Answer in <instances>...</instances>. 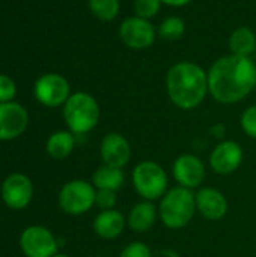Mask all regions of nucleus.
<instances>
[{"instance_id": "nucleus-1", "label": "nucleus", "mask_w": 256, "mask_h": 257, "mask_svg": "<svg viewBox=\"0 0 256 257\" xmlns=\"http://www.w3.org/2000/svg\"><path fill=\"white\" fill-rule=\"evenodd\" d=\"M256 89V65L250 57L228 54L208 69L210 95L220 104H237Z\"/></svg>"}, {"instance_id": "nucleus-2", "label": "nucleus", "mask_w": 256, "mask_h": 257, "mask_svg": "<svg viewBox=\"0 0 256 257\" xmlns=\"http://www.w3.org/2000/svg\"><path fill=\"white\" fill-rule=\"evenodd\" d=\"M166 92L174 105L193 110L210 93L208 72L195 62H178L166 74Z\"/></svg>"}, {"instance_id": "nucleus-3", "label": "nucleus", "mask_w": 256, "mask_h": 257, "mask_svg": "<svg viewBox=\"0 0 256 257\" xmlns=\"http://www.w3.org/2000/svg\"><path fill=\"white\" fill-rule=\"evenodd\" d=\"M196 199L193 190L174 187L160 199L158 217L161 223L172 230L186 227L195 217Z\"/></svg>"}, {"instance_id": "nucleus-4", "label": "nucleus", "mask_w": 256, "mask_h": 257, "mask_svg": "<svg viewBox=\"0 0 256 257\" xmlns=\"http://www.w3.org/2000/svg\"><path fill=\"white\" fill-rule=\"evenodd\" d=\"M100 116L98 101L86 92L71 93L63 104V119L72 134H86L92 131L98 125Z\"/></svg>"}, {"instance_id": "nucleus-5", "label": "nucleus", "mask_w": 256, "mask_h": 257, "mask_svg": "<svg viewBox=\"0 0 256 257\" xmlns=\"http://www.w3.org/2000/svg\"><path fill=\"white\" fill-rule=\"evenodd\" d=\"M133 185L143 200H158L167 193L169 178L166 170L155 161H140L131 173Z\"/></svg>"}, {"instance_id": "nucleus-6", "label": "nucleus", "mask_w": 256, "mask_h": 257, "mask_svg": "<svg viewBox=\"0 0 256 257\" xmlns=\"http://www.w3.org/2000/svg\"><path fill=\"white\" fill-rule=\"evenodd\" d=\"M97 199V188L92 182L74 179L66 182L59 193V206L69 215H81L92 209Z\"/></svg>"}, {"instance_id": "nucleus-7", "label": "nucleus", "mask_w": 256, "mask_h": 257, "mask_svg": "<svg viewBox=\"0 0 256 257\" xmlns=\"http://www.w3.org/2000/svg\"><path fill=\"white\" fill-rule=\"evenodd\" d=\"M20 248L26 257H53L57 254L59 242L44 226H29L20 235Z\"/></svg>"}, {"instance_id": "nucleus-8", "label": "nucleus", "mask_w": 256, "mask_h": 257, "mask_svg": "<svg viewBox=\"0 0 256 257\" xmlns=\"http://www.w3.org/2000/svg\"><path fill=\"white\" fill-rule=\"evenodd\" d=\"M35 98L45 107H60L71 96L68 80L60 74H44L39 77L33 87Z\"/></svg>"}, {"instance_id": "nucleus-9", "label": "nucleus", "mask_w": 256, "mask_h": 257, "mask_svg": "<svg viewBox=\"0 0 256 257\" xmlns=\"http://www.w3.org/2000/svg\"><path fill=\"white\" fill-rule=\"evenodd\" d=\"M119 36L122 42L131 50H146L157 39L155 26L140 17H128L119 26Z\"/></svg>"}, {"instance_id": "nucleus-10", "label": "nucleus", "mask_w": 256, "mask_h": 257, "mask_svg": "<svg viewBox=\"0 0 256 257\" xmlns=\"http://www.w3.org/2000/svg\"><path fill=\"white\" fill-rule=\"evenodd\" d=\"M33 197L32 179L24 173H12L2 184V200L14 211L29 206Z\"/></svg>"}, {"instance_id": "nucleus-11", "label": "nucleus", "mask_w": 256, "mask_h": 257, "mask_svg": "<svg viewBox=\"0 0 256 257\" xmlns=\"http://www.w3.org/2000/svg\"><path fill=\"white\" fill-rule=\"evenodd\" d=\"M172 173L180 187L195 190L199 188L207 176L204 161L192 154L180 155L172 166Z\"/></svg>"}, {"instance_id": "nucleus-12", "label": "nucleus", "mask_w": 256, "mask_h": 257, "mask_svg": "<svg viewBox=\"0 0 256 257\" xmlns=\"http://www.w3.org/2000/svg\"><path fill=\"white\" fill-rule=\"evenodd\" d=\"M244 158L243 148L234 140L220 142L210 155V167L220 176H228L238 170Z\"/></svg>"}, {"instance_id": "nucleus-13", "label": "nucleus", "mask_w": 256, "mask_h": 257, "mask_svg": "<svg viewBox=\"0 0 256 257\" xmlns=\"http://www.w3.org/2000/svg\"><path fill=\"white\" fill-rule=\"evenodd\" d=\"M29 125V113L18 102L0 104V142L20 137Z\"/></svg>"}, {"instance_id": "nucleus-14", "label": "nucleus", "mask_w": 256, "mask_h": 257, "mask_svg": "<svg viewBox=\"0 0 256 257\" xmlns=\"http://www.w3.org/2000/svg\"><path fill=\"white\" fill-rule=\"evenodd\" d=\"M100 155L104 164L122 169L131 158L130 142L119 133H109L101 140Z\"/></svg>"}, {"instance_id": "nucleus-15", "label": "nucleus", "mask_w": 256, "mask_h": 257, "mask_svg": "<svg viewBox=\"0 0 256 257\" xmlns=\"http://www.w3.org/2000/svg\"><path fill=\"white\" fill-rule=\"evenodd\" d=\"M196 211L210 221H219L228 214V199L216 188L204 187L196 194Z\"/></svg>"}, {"instance_id": "nucleus-16", "label": "nucleus", "mask_w": 256, "mask_h": 257, "mask_svg": "<svg viewBox=\"0 0 256 257\" xmlns=\"http://www.w3.org/2000/svg\"><path fill=\"white\" fill-rule=\"evenodd\" d=\"M125 226L127 218L118 209L101 211L92 223L94 232L103 239H116L118 236H121Z\"/></svg>"}, {"instance_id": "nucleus-17", "label": "nucleus", "mask_w": 256, "mask_h": 257, "mask_svg": "<svg viewBox=\"0 0 256 257\" xmlns=\"http://www.w3.org/2000/svg\"><path fill=\"white\" fill-rule=\"evenodd\" d=\"M157 217H158V209L154 205V202L143 200L136 203L128 212L127 226L137 233H143L155 224Z\"/></svg>"}, {"instance_id": "nucleus-18", "label": "nucleus", "mask_w": 256, "mask_h": 257, "mask_svg": "<svg viewBox=\"0 0 256 257\" xmlns=\"http://www.w3.org/2000/svg\"><path fill=\"white\" fill-rule=\"evenodd\" d=\"M125 182V175L122 169L112 167V166H101L97 169L92 175V185L97 190H109V191H118L122 188Z\"/></svg>"}, {"instance_id": "nucleus-19", "label": "nucleus", "mask_w": 256, "mask_h": 257, "mask_svg": "<svg viewBox=\"0 0 256 257\" xmlns=\"http://www.w3.org/2000/svg\"><path fill=\"white\" fill-rule=\"evenodd\" d=\"M229 51L235 56L250 57V54L256 50V35L249 27H237L229 36Z\"/></svg>"}, {"instance_id": "nucleus-20", "label": "nucleus", "mask_w": 256, "mask_h": 257, "mask_svg": "<svg viewBox=\"0 0 256 257\" xmlns=\"http://www.w3.org/2000/svg\"><path fill=\"white\" fill-rule=\"evenodd\" d=\"M74 146L75 137L71 131H56L48 137L45 149L53 160H63L72 154Z\"/></svg>"}, {"instance_id": "nucleus-21", "label": "nucleus", "mask_w": 256, "mask_h": 257, "mask_svg": "<svg viewBox=\"0 0 256 257\" xmlns=\"http://www.w3.org/2000/svg\"><path fill=\"white\" fill-rule=\"evenodd\" d=\"M186 33V21L181 17L170 15L164 18L157 30L158 38L163 41H178L184 36Z\"/></svg>"}, {"instance_id": "nucleus-22", "label": "nucleus", "mask_w": 256, "mask_h": 257, "mask_svg": "<svg viewBox=\"0 0 256 257\" xmlns=\"http://www.w3.org/2000/svg\"><path fill=\"white\" fill-rule=\"evenodd\" d=\"M91 12L101 21H112L119 15V0H88Z\"/></svg>"}, {"instance_id": "nucleus-23", "label": "nucleus", "mask_w": 256, "mask_h": 257, "mask_svg": "<svg viewBox=\"0 0 256 257\" xmlns=\"http://www.w3.org/2000/svg\"><path fill=\"white\" fill-rule=\"evenodd\" d=\"M161 5L163 3L160 0H134V15L145 20H151L160 12Z\"/></svg>"}, {"instance_id": "nucleus-24", "label": "nucleus", "mask_w": 256, "mask_h": 257, "mask_svg": "<svg viewBox=\"0 0 256 257\" xmlns=\"http://www.w3.org/2000/svg\"><path fill=\"white\" fill-rule=\"evenodd\" d=\"M240 123H241L243 131L249 137L256 139V105H250L243 111Z\"/></svg>"}, {"instance_id": "nucleus-25", "label": "nucleus", "mask_w": 256, "mask_h": 257, "mask_svg": "<svg viewBox=\"0 0 256 257\" xmlns=\"http://www.w3.org/2000/svg\"><path fill=\"white\" fill-rule=\"evenodd\" d=\"M118 203V196L116 191H109V190H97V199H95V205L101 209V211H109V209H115Z\"/></svg>"}, {"instance_id": "nucleus-26", "label": "nucleus", "mask_w": 256, "mask_h": 257, "mask_svg": "<svg viewBox=\"0 0 256 257\" xmlns=\"http://www.w3.org/2000/svg\"><path fill=\"white\" fill-rule=\"evenodd\" d=\"M17 95V84L15 81L5 75L0 74V104L2 102H11Z\"/></svg>"}, {"instance_id": "nucleus-27", "label": "nucleus", "mask_w": 256, "mask_h": 257, "mask_svg": "<svg viewBox=\"0 0 256 257\" xmlns=\"http://www.w3.org/2000/svg\"><path fill=\"white\" fill-rule=\"evenodd\" d=\"M119 257H152V251L145 242L136 241V242H130L128 245H125V248L121 251Z\"/></svg>"}, {"instance_id": "nucleus-28", "label": "nucleus", "mask_w": 256, "mask_h": 257, "mask_svg": "<svg viewBox=\"0 0 256 257\" xmlns=\"http://www.w3.org/2000/svg\"><path fill=\"white\" fill-rule=\"evenodd\" d=\"M163 5H167V6H172V8H181V6H186L189 3H192L193 0H160Z\"/></svg>"}, {"instance_id": "nucleus-29", "label": "nucleus", "mask_w": 256, "mask_h": 257, "mask_svg": "<svg viewBox=\"0 0 256 257\" xmlns=\"http://www.w3.org/2000/svg\"><path fill=\"white\" fill-rule=\"evenodd\" d=\"M211 134H214V137H223L225 136V126L223 125H214L211 128Z\"/></svg>"}, {"instance_id": "nucleus-30", "label": "nucleus", "mask_w": 256, "mask_h": 257, "mask_svg": "<svg viewBox=\"0 0 256 257\" xmlns=\"http://www.w3.org/2000/svg\"><path fill=\"white\" fill-rule=\"evenodd\" d=\"M53 257H69V256H66V254H60V253H57L56 256H53Z\"/></svg>"}, {"instance_id": "nucleus-31", "label": "nucleus", "mask_w": 256, "mask_h": 257, "mask_svg": "<svg viewBox=\"0 0 256 257\" xmlns=\"http://www.w3.org/2000/svg\"><path fill=\"white\" fill-rule=\"evenodd\" d=\"M94 257H106V256H94Z\"/></svg>"}, {"instance_id": "nucleus-32", "label": "nucleus", "mask_w": 256, "mask_h": 257, "mask_svg": "<svg viewBox=\"0 0 256 257\" xmlns=\"http://www.w3.org/2000/svg\"><path fill=\"white\" fill-rule=\"evenodd\" d=\"M255 90H256V89H255Z\"/></svg>"}]
</instances>
